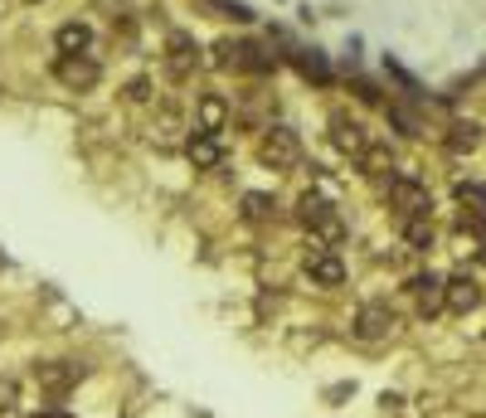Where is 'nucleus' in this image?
<instances>
[{
    "label": "nucleus",
    "instance_id": "23",
    "mask_svg": "<svg viewBox=\"0 0 486 418\" xmlns=\"http://www.w3.org/2000/svg\"><path fill=\"white\" fill-rule=\"evenodd\" d=\"M384 78H390V83H399V88H404V103H428L423 83L413 78V74H409V68L399 64V59H384Z\"/></svg>",
    "mask_w": 486,
    "mask_h": 418
},
{
    "label": "nucleus",
    "instance_id": "2",
    "mask_svg": "<svg viewBox=\"0 0 486 418\" xmlns=\"http://www.w3.org/2000/svg\"><path fill=\"white\" fill-rule=\"evenodd\" d=\"M88 374H93L88 360H78V355H49V360H35V365H30V384H35L45 399L59 403V399L74 394V389L88 380Z\"/></svg>",
    "mask_w": 486,
    "mask_h": 418
},
{
    "label": "nucleus",
    "instance_id": "8",
    "mask_svg": "<svg viewBox=\"0 0 486 418\" xmlns=\"http://www.w3.org/2000/svg\"><path fill=\"white\" fill-rule=\"evenodd\" d=\"M103 59L97 54H54L49 59V78L59 83L64 93H93L103 83Z\"/></svg>",
    "mask_w": 486,
    "mask_h": 418
},
{
    "label": "nucleus",
    "instance_id": "9",
    "mask_svg": "<svg viewBox=\"0 0 486 418\" xmlns=\"http://www.w3.org/2000/svg\"><path fill=\"white\" fill-rule=\"evenodd\" d=\"M302 277H307V287H317V292H340V287H346V277H350V263L340 258V248L307 244Z\"/></svg>",
    "mask_w": 486,
    "mask_h": 418
},
{
    "label": "nucleus",
    "instance_id": "20",
    "mask_svg": "<svg viewBox=\"0 0 486 418\" xmlns=\"http://www.w3.org/2000/svg\"><path fill=\"white\" fill-rule=\"evenodd\" d=\"M292 68L307 83H317V88H331V83H336V74H331V64H326L321 49H292Z\"/></svg>",
    "mask_w": 486,
    "mask_h": 418
},
{
    "label": "nucleus",
    "instance_id": "17",
    "mask_svg": "<svg viewBox=\"0 0 486 418\" xmlns=\"http://www.w3.org/2000/svg\"><path fill=\"white\" fill-rule=\"evenodd\" d=\"M97 49V30L88 20H64L54 30V54H93Z\"/></svg>",
    "mask_w": 486,
    "mask_h": 418
},
{
    "label": "nucleus",
    "instance_id": "12",
    "mask_svg": "<svg viewBox=\"0 0 486 418\" xmlns=\"http://www.w3.org/2000/svg\"><path fill=\"white\" fill-rule=\"evenodd\" d=\"M185 161H190L195 165V171H214V175H219L224 171V165H228V142H224V132H205V127H195V122H190V132H185Z\"/></svg>",
    "mask_w": 486,
    "mask_h": 418
},
{
    "label": "nucleus",
    "instance_id": "5",
    "mask_svg": "<svg viewBox=\"0 0 486 418\" xmlns=\"http://www.w3.org/2000/svg\"><path fill=\"white\" fill-rule=\"evenodd\" d=\"M205 64H209V59H205V45H199V39H195L190 30H170V35H166L161 74H166L170 83H190Z\"/></svg>",
    "mask_w": 486,
    "mask_h": 418
},
{
    "label": "nucleus",
    "instance_id": "25",
    "mask_svg": "<svg viewBox=\"0 0 486 418\" xmlns=\"http://www.w3.org/2000/svg\"><path fill=\"white\" fill-rule=\"evenodd\" d=\"M25 418H74L68 409H35V413H25Z\"/></svg>",
    "mask_w": 486,
    "mask_h": 418
},
{
    "label": "nucleus",
    "instance_id": "15",
    "mask_svg": "<svg viewBox=\"0 0 486 418\" xmlns=\"http://www.w3.org/2000/svg\"><path fill=\"white\" fill-rule=\"evenodd\" d=\"M481 297H486V292H481V283H477V277H471V273H452L448 283H442V306H448L452 316H467V312H477V306H481Z\"/></svg>",
    "mask_w": 486,
    "mask_h": 418
},
{
    "label": "nucleus",
    "instance_id": "26",
    "mask_svg": "<svg viewBox=\"0 0 486 418\" xmlns=\"http://www.w3.org/2000/svg\"><path fill=\"white\" fill-rule=\"evenodd\" d=\"M20 5H45V0H20Z\"/></svg>",
    "mask_w": 486,
    "mask_h": 418
},
{
    "label": "nucleus",
    "instance_id": "1",
    "mask_svg": "<svg viewBox=\"0 0 486 418\" xmlns=\"http://www.w3.org/2000/svg\"><path fill=\"white\" fill-rule=\"evenodd\" d=\"M292 219L307 229V244H321V248H340L346 244V214L336 209V200L326 190H302L292 204Z\"/></svg>",
    "mask_w": 486,
    "mask_h": 418
},
{
    "label": "nucleus",
    "instance_id": "18",
    "mask_svg": "<svg viewBox=\"0 0 486 418\" xmlns=\"http://www.w3.org/2000/svg\"><path fill=\"white\" fill-rule=\"evenodd\" d=\"M122 103L137 107V113H151V107L161 103V83H156V74H147V68H141V74L127 78V83H122Z\"/></svg>",
    "mask_w": 486,
    "mask_h": 418
},
{
    "label": "nucleus",
    "instance_id": "22",
    "mask_svg": "<svg viewBox=\"0 0 486 418\" xmlns=\"http://www.w3.org/2000/svg\"><path fill=\"white\" fill-rule=\"evenodd\" d=\"M384 122H390L399 136H423V117L413 113L409 103H384Z\"/></svg>",
    "mask_w": 486,
    "mask_h": 418
},
{
    "label": "nucleus",
    "instance_id": "21",
    "mask_svg": "<svg viewBox=\"0 0 486 418\" xmlns=\"http://www.w3.org/2000/svg\"><path fill=\"white\" fill-rule=\"evenodd\" d=\"M399 234H404V248H409V254H433V248H438L433 219H399Z\"/></svg>",
    "mask_w": 486,
    "mask_h": 418
},
{
    "label": "nucleus",
    "instance_id": "19",
    "mask_svg": "<svg viewBox=\"0 0 486 418\" xmlns=\"http://www.w3.org/2000/svg\"><path fill=\"white\" fill-rule=\"evenodd\" d=\"M481 142H486V127H481V122H471V117L467 122L457 117L448 127V136H442V146H448L452 156H471V151H481Z\"/></svg>",
    "mask_w": 486,
    "mask_h": 418
},
{
    "label": "nucleus",
    "instance_id": "10",
    "mask_svg": "<svg viewBox=\"0 0 486 418\" xmlns=\"http://www.w3.org/2000/svg\"><path fill=\"white\" fill-rule=\"evenodd\" d=\"M326 136H331V146H336V156H346L350 165L365 156L370 146H375V132L365 127L360 117L350 113V107H336L331 117H326Z\"/></svg>",
    "mask_w": 486,
    "mask_h": 418
},
{
    "label": "nucleus",
    "instance_id": "6",
    "mask_svg": "<svg viewBox=\"0 0 486 418\" xmlns=\"http://www.w3.org/2000/svg\"><path fill=\"white\" fill-rule=\"evenodd\" d=\"M258 165L263 171H292L302 165V136L288 122H268L258 132Z\"/></svg>",
    "mask_w": 486,
    "mask_h": 418
},
{
    "label": "nucleus",
    "instance_id": "3",
    "mask_svg": "<svg viewBox=\"0 0 486 418\" xmlns=\"http://www.w3.org/2000/svg\"><path fill=\"white\" fill-rule=\"evenodd\" d=\"M380 194L390 200V209L399 219H433V190H428L423 175L413 171H394L380 180Z\"/></svg>",
    "mask_w": 486,
    "mask_h": 418
},
{
    "label": "nucleus",
    "instance_id": "4",
    "mask_svg": "<svg viewBox=\"0 0 486 418\" xmlns=\"http://www.w3.org/2000/svg\"><path fill=\"white\" fill-rule=\"evenodd\" d=\"M209 64L224 68V74H253V78H268L278 68V59L258 45V39H234V35H224L219 45H214Z\"/></svg>",
    "mask_w": 486,
    "mask_h": 418
},
{
    "label": "nucleus",
    "instance_id": "13",
    "mask_svg": "<svg viewBox=\"0 0 486 418\" xmlns=\"http://www.w3.org/2000/svg\"><path fill=\"white\" fill-rule=\"evenodd\" d=\"M442 283H448V277H442V273H433V268L413 273L409 283H404V292L413 297V312H419L423 322H433V316H442V312H448V306H442Z\"/></svg>",
    "mask_w": 486,
    "mask_h": 418
},
{
    "label": "nucleus",
    "instance_id": "14",
    "mask_svg": "<svg viewBox=\"0 0 486 418\" xmlns=\"http://www.w3.org/2000/svg\"><path fill=\"white\" fill-rule=\"evenodd\" d=\"M190 122H195V127H205V132H228V122H234V97L219 93V88H199Z\"/></svg>",
    "mask_w": 486,
    "mask_h": 418
},
{
    "label": "nucleus",
    "instance_id": "7",
    "mask_svg": "<svg viewBox=\"0 0 486 418\" xmlns=\"http://www.w3.org/2000/svg\"><path fill=\"white\" fill-rule=\"evenodd\" d=\"M399 336V312L390 302H360L350 312V341L355 345H384Z\"/></svg>",
    "mask_w": 486,
    "mask_h": 418
},
{
    "label": "nucleus",
    "instance_id": "24",
    "mask_svg": "<svg viewBox=\"0 0 486 418\" xmlns=\"http://www.w3.org/2000/svg\"><path fill=\"white\" fill-rule=\"evenodd\" d=\"M20 409V380H10V374H0V418Z\"/></svg>",
    "mask_w": 486,
    "mask_h": 418
},
{
    "label": "nucleus",
    "instance_id": "16",
    "mask_svg": "<svg viewBox=\"0 0 486 418\" xmlns=\"http://www.w3.org/2000/svg\"><path fill=\"white\" fill-rule=\"evenodd\" d=\"M278 214H282V200L273 190H243L238 194V219L243 224H273Z\"/></svg>",
    "mask_w": 486,
    "mask_h": 418
},
{
    "label": "nucleus",
    "instance_id": "11",
    "mask_svg": "<svg viewBox=\"0 0 486 418\" xmlns=\"http://www.w3.org/2000/svg\"><path fill=\"white\" fill-rule=\"evenodd\" d=\"M185 132H190V117H185V107L176 97H161V103L151 107V122H147V142L156 151H180L185 146Z\"/></svg>",
    "mask_w": 486,
    "mask_h": 418
}]
</instances>
